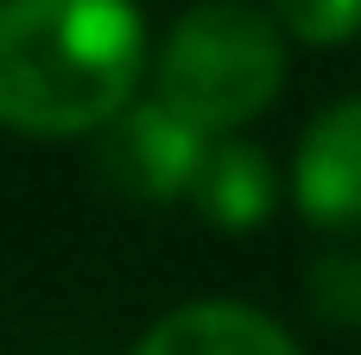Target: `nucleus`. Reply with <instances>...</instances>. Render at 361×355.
Returning a JSON list of instances; mask_svg holds the SVG:
<instances>
[{
    "label": "nucleus",
    "instance_id": "obj_8",
    "mask_svg": "<svg viewBox=\"0 0 361 355\" xmlns=\"http://www.w3.org/2000/svg\"><path fill=\"white\" fill-rule=\"evenodd\" d=\"M273 25L311 51H330V44H349L361 32V0H267Z\"/></svg>",
    "mask_w": 361,
    "mask_h": 355
},
{
    "label": "nucleus",
    "instance_id": "obj_6",
    "mask_svg": "<svg viewBox=\"0 0 361 355\" xmlns=\"http://www.w3.org/2000/svg\"><path fill=\"white\" fill-rule=\"evenodd\" d=\"M184 203H190L209 229L247 235V229H260V222L273 216V203H279V172H273L267 146L228 133V140H209V152H203V165H197Z\"/></svg>",
    "mask_w": 361,
    "mask_h": 355
},
{
    "label": "nucleus",
    "instance_id": "obj_2",
    "mask_svg": "<svg viewBox=\"0 0 361 355\" xmlns=\"http://www.w3.org/2000/svg\"><path fill=\"white\" fill-rule=\"evenodd\" d=\"M286 89V32L254 0H197L152 51V102L203 140L241 133Z\"/></svg>",
    "mask_w": 361,
    "mask_h": 355
},
{
    "label": "nucleus",
    "instance_id": "obj_5",
    "mask_svg": "<svg viewBox=\"0 0 361 355\" xmlns=\"http://www.w3.org/2000/svg\"><path fill=\"white\" fill-rule=\"evenodd\" d=\"M133 355H298L292 330L241 299H190L165 311Z\"/></svg>",
    "mask_w": 361,
    "mask_h": 355
},
{
    "label": "nucleus",
    "instance_id": "obj_3",
    "mask_svg": "<svg viewBox=\"0 0 361 355\" xmlns=\"http://www.w3.org/2000/svg\"><path fill=\"white\" fill-rule=\"evenodd\" d=\"M203 152H209V140L190 121H178L165 102L146 95L121 121L102 127V159L95 165L127 203H184Z\"/></svg>",
    "mask_w": 361,
    "mask_h": 355
},
{
    "label": "nucleus",
    "instance_id": "obj_4",
    "mask_svg": "<svg viewBox=\"0 0 361 355\" xmlns=\"http://www.w3.org/2000/svg\"><path fill=\"white\" fill-rule=\"evenodd\" d=\"M292 203L311 229H361V95H343L311 114L292 152Z\"/></svg>",
    "mask_w": 361,
    "mask_h": 355
},
{
    "label": "nucleus",
    "instance_id": "obj_7",
    "mask_svg": "<svg viewBox=\"0 0 361 355\" xmlns=\"http://www.w3.org/2000/svg\"><path fill=\"white\" fill-rule=\"evenodd\" d=\"M305 299L324 324L336 330H361V254L343 248V254H317L311 273H305Z\"/></svg>",
    "mask_w": 361,
    "mask_h": 355
},
{
    "label": "nucleus",
    "instance_id": "obj_1",
    "mask_svg": "<svg viewBox=\"0 0 361 355\" xmlns=\"http://www.w3.org/2000/svg\"><path fill=\"white\" fill-rule=\"evenodd\" d=\"M152 44L133 0H0V127L82 140L140 102Z\"/></svg>",
    "mask_w": 361,
    "mask_h": 355
}]
</instances>
